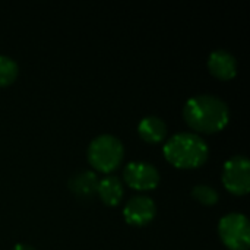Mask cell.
I'll return each instance as SVG.
<instances>
[{"label":"cell","mask_w":250,"mask_h":250,"mask_svg":"<svg viewBox=\"0 0 250 250\" xmlns=\"http://www.w3.org/2000/svg\"><path fill=\"white\" fill-rule=\"evenodd\" d=\"M19 67L13 59L0 54V88L9 86L18 78Z\"/></svg>","instance_id":"7c38bea8"},{"label":"cell","mask_w":250,"mask_h":250,"mask_svg":"<svg viewBox=\"0 0 250 250\" xmlns=\"http://www.w3.org/2000/svg\"><path fill=\"white\" fill-rule=\"evenodd\" d=\"M123 182L135 190H152L160 185V173L149 163L135 161L123 168Z\"/></svg>","instance_id":"8992f818"},{"label":"cell","mask_w":250,"mask_h":250,"mask_svg":"<svg viewBox=\"0 0 250 250\" xmlns=\"http://www.w3.org/2000/svg\"><path fill=\"white\" fill-rule=\"evenodd\" d=\"M98 182L100 180L94 171H81L70 179L69 188L76 196L85 199V198H92L97 193Z\"/></svg>","instance_id":"8fae6325"},{"label":"cell","mask_w":250,"mask_h":250,"mask_svg":"<svg viewBox=\"0 0 250 250\" xmlns=\"http://www.w3.org/2000/svg\"><path fill=\"white\" fill-rule=\"evenodd\" d=\"M218 234L223 245L230 250H249L250 224L243 214H227L218 223Z\"/></svg>","instance_id":"277c9868"},{"label":"cell","mask_w":250,"mask_h":250,"mask_svg":"<svg viewBox=\"0 0 250 250\" xmlns=\"http://www.w3.org/2000/svg\"><path fill=\"white\" fill-rule=\"evenodd\" d=\"M157 215L155 202L149 196H135L129 199L123 208V218L135 227L148 226Z\"/></svg>","instance_id":"52a82bcc"},{"label":"cell","mask_w":250,"mask_h":250,"mask_svg":"<svg viewBox=\"0 0 250 250\" xmlns=\"http://www.w3.org/2000/svg\"><path fill=\"white\" fill-rule=\"evenodd\" d=\"M192 198L205 207H212L218 202L220 195L215 189H212L208 185H198L192 190Z\"/></svg>","instance_id":"4fadbf2b"},{"label":"cell","mask_w":250,"mask_h":250,"mask_svg":"<svg viewBox=\"0 0 250 250\" xmlns=\"http://www.w3.org/2000/svg\"><path fill=\"white\" fill-rule=\"evenodd\" d=\"M185 122L198 133L212 135L227 127L230 108L226 101L211 94H201L186 101L183 107Z\"/></svg>","instance_id":"6da1fadb"},{"label":"cell","mask_w":250,"mask_h":250,"mask_svg":"<svg viewBox=\"0 0 250 250\" xmlns=\"http://www.w3.org/2000/svg\"><path fill=\"white\" fill-rule=\"evenodd\" d=\"M163 152L173 167L193 170L202 167L208 161L209 146L198 133L180 132L168 138Z\"/></svg>","instance_id":"7a4b0ae2"},{"label":"cell","mask_w":250,"mask_h":250,"mask_svg":"<svg viewBox=\"0 0 250 250\" xmlns=\"http://www.w3.org/2000/svg\"><path fill=\"white\" fill-rule=\"evenodd\" d=\"M221 180L224 188L236 196H245L250 190V163L243 155H236L226 161Z\"/></svg>","instance_id":"5b68a950"},{"label":"cell","mask_w":250,"mask_h":250,"mask_svg":"<svg viewBox=\"0 0 250 250\" xmlns=\"http://www.w3.org/2000/svg\"><path fill=\"white\" fill-rule=\"evenodd\" d=\"M138 135L146 144H160L167 138V125L157 116L144 117L138 125Z\"/></svg>","instance_id":"9c48e42d"},{"label":"cell","mask_w":250,"mask_h":250,"mask_svg":"<svg viewBox=\"0 0 250 250\" xmlns=\"http://www.w3.org/2000/svg\"><path fill=\"white\" fill-rule=\"evenodd\" d=\"M12 250H35L32 246H29V245H25V243H18L15 248Z\"/></svg>","instance_id":"5bb4252c"},{"label":"cell","mask_w":250,"mask_h":250,"mask_svg":"<svg viewBox=\"0 0 250 250\" xmlns=\"http://www.w3.org/2000/svg\"><path fill=\"white\" fill-rule=\"evenodd\" d=\"M97 193L103 204L107 207H117L122 202V198L125 195L123 183L116 176H107L98 182Z\"/></svg>","instance_id":"30bf717a"},{"label":"cell","mask_w":250,"mask_h":250,"mask_svg":"<svg viewBox=\"0 0 250 250\" xmlns=\"http://www.w3.org/2000/svg\"><path fill=\"white\" fill-rule=\"evenodd\" d=\"M208 69L220 81H231L237 75L236 57L226 50H215L208 57Z\"/></svg>","instance_id":"ba28073f"},{"label":"cell","mask_w":250,"mask_h":250,"mask_svg":"<svg viewBox=\"0 0 250 250\" xmlns=\"http://www.w3.org/2000/svg\"><path fill=\"white\" fill-rule=\"evenodd\" d=\"M125 148L119 138L113 135H100L94 138L88 146L86 158L91 167L100 173H111L117 170L123 161Z\"/></svg>","instance_id":"3957f363"}]
</instances>
